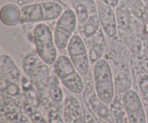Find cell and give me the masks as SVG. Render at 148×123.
<instances>
[{"label":"cell","mask_w":148,"mask_h":123,"mask_svg":"<svg viewBox=\"0 0 148 123\" xmlns=\"http://www.w3.org/2000/svg\"><path fill=\"white\" fill-rule=\"evenodd\" d=\"M93 82L97 96L106 105L111 103L114 97L115 82L111 64L106 58H101L93 64Z\"/></svg>","instance_id":"4"},{"label":"cell","mask_w":148,"mask_h":123,"mask_svg":"<svg viewBox=\"0 0 148 123\" xmlns=\"http://www.w3.org/2000/svg\"><path fill=\"white\" fill-rule=\"evenodd\" d=\"M143 1L144 2L146 8H147V10L148 11V0H143Z\"/></svg>","instance_id":"19"},{"label":"cell","mask_w":148,"mask_h":123,"mask_svg":"<svg viewBox=\"0 0 148 123\" xmlns=\"http://www.w3.org/2000/svg\"><path fill=\"white\" fill-rule=\"evenodd\" d=\"M50 94L51 97L56 101H61L62 99V92L59 87V83L55 78H52L50 81Z\"/></svg>","instance_id":"16"},{"label":"cell","mask_w":148,"mask_h":123,"mask_svg":"<svg viewBox=\"0 0 148 123\" xmlns=\"http://www.w3.org/2000/svg\"><path fill=\"white\" fill-rule=\"evenodd\" d=\"M55 72L64 86L74 94H80L83 92L85 85L69 56L60 55L53 64Z\"/></svg>","instance_id":"6"},{"label":"cell","mask_w":148,"mask_h":123,"mask_svg":"<svg viewBox=\"0 0 148 123\" xmlns=\"http://www.w3.org/2000/svg\"><path fill=\"white\" fill-rule=\"evenodd\" d=\"M98 14L101 27L106 36L109 39L116 37L118 35V24L114 8L96 0Z\"/></svg>","instance_id":"10"},{"label":"cell","mask_w":148,"mask_h":123,"mask_svg":"<svg viewBox=\"0 0 148 123\" xmlns=\"http://www.w3.org/2000/svg\"><path fill=\"white\" fill-rule=\"evenodd\" d=\"M85 43L88 48L90 62V64L92 65L102 58L105 53L106 38L102 29L93 39Z\"/></svg>","instance_id":"11"},{"label":"cell","mask_w":148,"mask_h":123,"mask_svg":"<svg viewBox=\"0 0 148 123\" xmlns=\"http://www.w3.org/2000/svg\"><path fill=\"white\" fill-rule=\"evenodd\" d=\"M122 99L129 123H147L145 110L137 92L129 89L124 93Z\"/></svg>","instance_id":"9"},{"label":"cell","mask_w":148,"mask_h":123,"mask_svg":"<svg viewBox=\"0 0 148 123\" xmlns=\"http://www.w3.org/2000/svg\"><path fill=\"white\" fill-rule=\"evenodd\" d=\"M22 82H23V89L24 90L25 93L27 96L28 99H30V102L33 105H35L38 101V96L33 87L32 86L31 84L30 83V82L25 77L23 78Z\"/></svg>","instance_id":"15"},{"label":"cell","mask_w":148,"mask_h":123,"mask_svg":"<svg viewBox=\"0 0 148 123\" xmlns=\"http://www.w3.org/2000/svg\"><path fill=\"white\" fill-rule=\"evenodd\" d=\"M77 25V17L73 9L64 10L57 20L53 30L54 42L58 50H62L67 48Z\"/></svg>","instance_id":"7"},{"label":"cell","mask_w":148,"mask_h":123,"mask_svg":"<svg viewBox=\"0 0 148 123\" xmlns=\"http://www.w3.org/2000/svg\"><path fill=\"white\" fill-rule=\"evenodd\" d=\"M131 12L143 21L148 22V11L143 0H124Z\"/></svg>","instance_id":"14"},{"label":"cell","mask_w":148,"mask_h":123,"mask_svg":"<svg viewBox=\"0 0 148 123\" xmlns=\"http://www.w3.org/2000/svg\"><path fill=\"white\" fill-rule=\"evenodd\" d=\"M21 78L18 67L7 54L1 55V79H7L17 84Z\"/></svg>","instance_id":"12"},{"label":"cell","mask_w":148,"mask_h":123,"mask_svg":"<svg viewBox=\"0 0 148 123\" xmlns=\"http://www.w3.org/2000/svg\"><path fill=\"white\" fill-rule=\"evenodd\" d=\"M100 1L103 2L104 4H107V5L110 6V7H113V8H116L119 4L120 0H100Z\"/></svg>","instance_id":"18"},{"label":"cell","mask_w":148,"mask_h":123,"mask_svg":"<svg viewBox=\"0 0 148 123\" xmlns=\"http://www.w3.org/2000/svg\"><path fill=\"white\" fill-rule=\"evenodd\" d=\"M49 122L50 123H64L59 114L55 112H51L49 114Z\"/></svg>","instance_id":"17"},{"label":"cell","mask_w":148,"mask_h":123,"mask_svg":"<svg viewBox=\"0 0 148 123\" xmlns=\"http://www.w3.org/2000/svg\"><path fill=\"white\" fill-rule=\"evenodd\" d=\"M33 37L36 54L42 61L48 66L54 64L59 56L50 27L43 22L38 23L33 29Z\"/></svg>","instance_id":"5"},{"label":"cell","mask_w":148,"mask_h":123,"mask_svg":"<svg viewBox=\"0 0 148 123\" xmlns=\"http://www.w3.org/2000/svg\"><path fill=\"white\" fill-rule=\"evenodd\" d=\"M76 13L79 35L85 42L95 37L101 30L96 0H69Z\"/></svg>","instance_id":"2"},{"label":"cell","mask_w":148,"mask_h":123,"mask_svg":"<svg viewBox=\"0 0 148 123\" xmlns=\"http://www.w3.org/2000/svg\"><path fill=\"white\" fill-rule=\"evenodd\" d=\"M1 20L6 25H16L20 22V9L12 4L3 6L1 10Z\"/></svg>","instance_id":"13"},{"label":"cell","mask_w":148,"mask_h":123,"mask_svg":"<svg viewBox=\"0 0 148 123\" xmlns=\"http://www.w3.org/2000/svg\"><path fill=\"white\" fill-rule=\"evenodd\" d=\"M64 11L63 5L57 1L49 0L26 4L20 8V24L40 23L58 20Z\"/></svg>","instance_id":"3"},{"label":"cell","mask_w":148,"mask_h":123,"mask_svg":"<svg viewBox=\"0 0 148 123\" xmlns=\"http://www.w3.org/2000/svg\"><path fill=\"white\" fill-rule=\"evenodd\" d=\"M66 48L69 58L78 73L82 76L88 75L90 62L88 48L82 36L74 34Z\"/></svg>","instance_id":"8"},{"label":"cell","mask_w":148,"mask_h":123,"mask_svg":"<svg viewBox=\"0 0 148 123\" xmlns=\"http://www.w3.org/2000/svg\"><path fill=\"white\" fill-rule=\"evenodd\" d=\"M106 56L111 64L116 89L119 93L129 90L131 86L130 71H132V53L121 39L117 37L111 39Z\"/></svg>","instance_id":"1"}]
</instances>
